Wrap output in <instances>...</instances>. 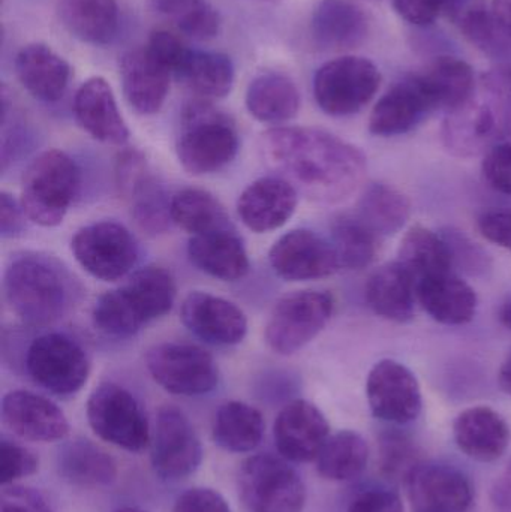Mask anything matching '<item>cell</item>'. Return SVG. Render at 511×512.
Masks as SVG:
<instances>
[{
	"label": "cell",
	"mask_w": 511,
	"mask_h": 512,
	"mask_svg": "<svg viewBox=\"0 0 511 512\" xmlns=\"http://www.w3.org/2000/svg\"><path fill=\"white\" fill-rule=\"evenodd\" d=\"M260 147L267 164L315 203L348 200L368 170L359 147L324 129L278 126L261 135Z\"/></svg>",
	"instance_id": "6da1fadb"
},
{
	"label": "cell",
	"mask_w": 511,
	"mask_h": 512,
	"mask_svg": "<svg viewBox=\"0 0 511 512\" xmlns=\"http://www.w3.org/2000/svg\"><path fill=\"white\" fill-rule=\"evenodd\" d=\"M511 134V62L477 78L471 95L446 114L444 147L458 158L486 155Z\"/></svg>",
	"instance_id": "7a4b0ae2"
},
{
	"label": "cell",
	"mask_w": 511,
	"mask_h": 512,
	"mask_svg": "<svg viewBox=\"0 0 511 512\" xmlns=\"http://www.w3.org/2000/svg\"><path fill=\"white\" fill-rule=\"evenodd\" d=\"M3 291L12 312L30 327L60 321L80 294L68 268L54 256L39 252H21L9 259Z\"/></svg>",
	"instance_id": "3957f363"
},
{
	"label": "cell",
	"mask_w": 511,
	"mask_h": 512,
	"mask_svg": "<svg viewBox=\"0 0 511 512\" xmlns=\"http://www.w3.org/2000/svg\"><path fill=\"white\" fill-rule=\"evenodd\" d=\"M239 146V131L227 113L204 99L183 107L176 150L189 174L218 173L234 161Z\"/></svg>",
	"instance_id": "277c9868"
},
{
	"label": "cell",
	"mask_w": 511,
	"mask_h": 512,
	"mask_svg": "<svg viewBox=\"0 0 511 512\" xmlns=\"http://www.w3.org/2000/svg\"><path fill=\"white\" fill-rule=\"evenodd\" d=\"M80 185L77 162L62 150H45L24 171L20 203L33 224L57 227L74 203Z\"/></svg>",
	"instance_id": "5b68a950"
},
{
	"label": "cell",
	"mask_w": 511,
	"mask_h": 512,
	"mask_svg": "<svg viewBox=\"0 0 511 512\" xmlns=\"http://www.w3.org/2000/svg\"><path fill=\"white\" fill-rule=\"evenodd\" d=\"M239 493L249 512H302L306 486L284 457L257 454L240 466Z\"/></svg>",
	"instance_id": "8992f818"
},
{
	"label": "cell",
	"mask_w": 511,
	"mask_h": 512,
	"mask_svg": "<svg viewBox=\"0 0 511 512\" xmlns=\"http://www.w3.org/2000/svg\"><path fill=\"white\" fill-rule=\"evenodd\" d=\"M333 310L335 300L326 291L306 289L285 295L267 319V346L284 357L296 354L326 328Z\"/></svg>",
	"instance_id": "52a82bcc"
},
{
	"label": "cell",
	"mask_w": 511,
	"mask_h": 512,
	"mask_svg": "<svg viewBox=\"0 0 511 512\" xmlns=\"http://www.w3.org/2000/svg\"><path fill=\"white\" fill-rule=\"evenodd\" d=\"M87 421L96 436L129 453L152 442L149 421L137 397L113 382H104L87 400Z\"/></svg>",
	"instance_id": "ba28073f"
},
{
	"label": "cell",
	"mask_w": 511,
	"mask_h": 512,
	"mask_svg": "<svg viewBox=\"0 0 511 512\" xmlns=\"http://www.w3.org/2000/svg\"><path fill=\"white\" fill-rule=\"evenodd\" d=\"M381 72L374 62L360 56H341L324 63L314 77L318 107L333 117L362 111L377 95Z\"/></svg>",
	"instance_id": "9c48e42d"
},
{
	"label": "cell",
	"mask_w": 511,
	"mask_h": 512,
	"mask_svg": "<svg viewBox=\"0 0 511 512\" xmlns=\"http://www.w3.org/2000/svg\"><path fill=\"white\" fill-rule=\"evenodd\" d=\"M26 369L39 387L56 396H72L86 385L90 361L77 340L62 333H47L30 343Z\"/></svg>",
	"instance_id": "30bf717a"
},
{
	"label": "cell",
	"mask_w": 511,
	"mask_h": 512,
	"mask_svg": "<svg viewBox=\"0 0 511 512\" xmlns=\"http://www.w3.org/2000/svg\"><path fill=\"white\" fill-rule=\"evenodd\" d=\"M153 381L176 396H203L219 382L218 366L209 352L189 343H161L146 355Z\"/></svg>",
	"instance_id": "8fae6325"
},
{
	"label": "cell",
	"mask_w": 511,
	"mask_h": 512,
	"mask_svg": "<svg viewBox=\"0 0 511 512\" xmlns=\"http://www.w3.org/2000/svg\"><path fill=\"white\" fill-rule=\"evenodd\" d=\"M71 251L78 264L96 279L116 282L138 261V243L131 231L113 221L96 222L77 231Z\"/></svg>",
	"instance_id": "7c38bea8"
},
{
	"label": "cell",
	"mask_w": 511,
	"mask_h": 512,
	"mask_svg": "<svg viewBox=\"0 0 511 512\" xmlns=\"http://www.w3.org/2000/svg\"><path fill=\"white\" fill-rule=\"evenodd\" d=\"M119 194L131 207L135 224L150 236L165 233L171 221V198L152 173L143 153L125 150L116 161Z\"/></svg>",
	"instance_id": "4fadbf2b"
},
{
	"label": "cell",
	"mask_w": 511,
	"mask_h": 512,
	"mask_svg": "<svg viewBox=\"0 0 511 512\" xmlns=\"http://www.w3.org/2000/svg\"><path fill=\"white\" fill-rule=\"evenodd\" d=\"M150 462L162 480L177 481L197 472L203 445L189 418L174 406H162L150 442Z\"/></svg>",
	"instance_id": "5bb4252c"
},
{
	"label": "cell",
	"mask_w": 511,
	"mask_h": 512,
	"mask_svg": "<svg viewBox=\"0 0 511 512\" xmlns=\"http://www.w3.org/2000/svg\"><path fill=\"white\" fill-rule=\"evenodd\" d=\"M366 397L372 415L386 423H411L423 408L416 375L395 360H381L372 367L366 381Z\"/></svg>",
	"instance_id": "9a60e30c"
},
{
	"label": "cell",
	"mask_w": 511,
	"mask_h": 512,
	"mask_svg": "<svg viewBox=\"0 0 511 512\" xmlns=\"http://www.w3.org/2000/svg\"><path fill=\"white\" fill-rule=\"evenodd\" d=\"M405 486L414 512H468L474 501L470 478L449 463L420 462Z\"/></svg>",
	"instance_id": "2e32d148"
},
{
	"label": "cell",
	"mask_w": 511,
	"mask_h": 512,
	"mask_svg": "<svg viewBox=\"0 0 511 512\" xmlns=\"http://www.w3.org/2000/svg\"><path fill=\"white\" fill-rule=\"evenodd\" d=\"M435 111L437 102L416 71L393 84L378 99L369 116V132L377 137L408 134Z\"/></svg>",
	"instance_id": "e0dca14e"
},
{
	"label": "cell",
	"mask_w": 511,
	"mask_h": 512,
	"mask_svg": "<svg viewBox=\"0 0 511 512\" xmlns=\"http://www.w3.org/2000/svg\"><path fill=\"white\" fill-rule=\"evenodd\" d=\"M269 261L288 282L324 279L341 268L332 242L309 230L284 234L270 249Z\"/></svg>",
	"instance_id": "ac0fdd59"
},
{
	"label": "cell",
	"mask_w": 511,
	"mask_h": 512,
	"mask_svg": "<svg viewBox=\"0 0 511 512\" xmlns=\"http://www.w3.org/2000/svg\"><path fill=\"white\" fill-rule=\"evenodd\" d=\"M273 436L279 454L294 463L317 460L330 438V426L323 412L308 400L287 403L276 417Z\"/></svg>",
	"instance_id": "d6986e66"
},
{
	"label": "cell",
	"mask_w": 511,
	"mask_h": 512,
	"mask_svg": "<svg viewBox=\"0 0 511 512\" xmlns=\"http://www.w3.org/2000/svg\"><path fill=\"white\" fill-rule=\"evenodd\" d=\"M180 319L189 331L210 345H239L248 333V319L236 304L210 292L186 295Z\"/></svg>",
	"instance_id": "ffe728a7"
},
{
	"label": "cell",
	"mask_w": 511,
	"mask_h": 512,
	"mask_svg": "<svg viewBox=\"0 0 511 512\" xmlns=\"http://www.w3.org/2000/svg\"><path fill=\"white\" fill-rule=\"evenodd\" d=\"M299 192L282 177H261L240 194L237 212L243 225L263 234L284 227L297 209Z\"/></svg>",
	"instance_id": "44dd1931"
},
{
	"label": "cell",
	"mask_w": 511,
	"mask_h": 512,
	"mask_svg": "<svg viewBox=\"0 0 511 512\" xmlns=\"http://www.w3.org/2000/svg\"><path fill=\"white\" fill-rule=\"evenodd\" d=\"M2 420L14 435L27 441H63L69 433L62 409L30 391L15 390L3 397Z\"/></svg>",
	"instance_id": "7402d4cb"
},
{
	"label": "cell",
	"mask_w": 511,
	"mask_h": 512,
	"mask_svg": "<svg viewBox=\"0 0 511 512\" xmlns=\"http://www.w3.org/2000/svg\"><path fill=\"white\" fill-rule=\"evenodd\" d=\"M369 33L368 12L354 0H320L312 12L311 35L321 50H356Z\"/></svg>",
	"instance_id": "603a6c76"
},
{
	"label": "cell",
	"mask_w": 511,
	"mask_h": 512,
	"mask_svg": "<svg viewBox=\"0 0 511 512\" xmlns=\"http://www.w3.org/2000/svg\"><path fill=\"white\" fill-rule=\"evenodd\" d=\"M74 116L90 137L113 146L128 143L129 129L107 80L92 77L75 93Z\"/></svg>",
	"instance_id": "cb8c5ba5"
},
{
	"label": "cell",
	"mask_w": 511,
	"mask_h": 512,
	"mask_svg": "<svg viewBox=\"0 0 511 512\" xmlns=\"http://www.w3.org/2000/svg\"><path fill=\"white\" fill-rule=\"evenodd\" d=\"M453 436L465 456L476 462L492 463L509 450L511 430L503 415L495 409L474 406L456 417Z\"/></svg>",
	"instance_id": "d4e9b609"
},
{
	"label": "cell",
	"mask_w": 511,
	"mask_h": 512,
	"mask_svg": "<svg viewBox=\"0 0 511 512\" xmlns=\"http://www.w3.org/2000/svg\"><path fill=\"white\" fill-rule=\"evenodd\" d=\"M120 80L128 104L143 116L161 110L170 90L171 72L147 48L128 51L120 59Z\"/></svg>",
	"instance_id": "484cf974"
},
{
	"label": "cell",
	"mask_w": 511,
	"mask_h": 512,
	"mask_svg": "<svg viewBox=\"0 0 511 512\" xmlns=\"http://www.w3.org/2000/svg\"><path fill=\"white\" fill-rule=\"evenodd\" d=\"M416 295L423 310L440 324L456 327L476 316V291L455 271L417 280Z\"/></svg>",
	"instance_id": "4316f807"
},
{
	"label": "cell",
	"mask_w": 511,
	"mask_h": 512,
	"mask_svg": "<svg viewBox=\"0 0 511 512\" xmlns=\"http://www.w3.org/2000/svg\"><path fill=\"white\" fill-rule=\"evenodd\" d=\"M15 74L33 98L54 104L68 89L71 66L48 45L33 42L18 51Z\"/></svg>",
	"instance_id": "83f0119b"
},
{
	"label": "cell",
	"mask_w": 511,
	"mask_h": 512,
	"mask_svg": "<svg viewBox=\"0 0 511 512\" xmlns=\"http://www.w3.org/2000/svg\"><path fill=\"white\" fill-rule=\"evenodd\" d=\"M365 298L375 315L405 324L414 318L416 279L402 262H389L371 274L366 282Z\"/></svg>",
	"instance_id": "f1b7e54d"
},
{
	"label": "cell",
	"mask_w": 511,
	"mask_h": 512,
	"mask_svg": "<svg viewBox=\"0 0 511 512\" xmlns=\"http://www.w3.org/2000/svg\"><path fill=\"white\" fill-rule=\"evenodd\" d=\"M188 256L198 270L224 282L243 279L251 267L245 245L234 230L192 236Z\"/></svg>",
	"instance_id": "f546056e"
},
{
	"label": "cell",
	"mask_w": 511,
	"mask_h": 512,
	"mask_svg": "<svg viewBox=\"0 0 511 512\" xmlns=\"http://www.w3.org/2000/svg\"><path fill=\"white\" fill-rule=\"evenodd\" d=\"M117 289L141 328L167 315L176 301V280L170 271L156 265L135 271L128 282Z\"/></svg>",
	"instance_id": "4dcf8cb0"
},
{
	"label": "cell",
	"mask_w": 511,
	"mask_h": 512,
	"mask_svg": "<svg viewBox=\"0 0 511 512\" xmlns=\"http://www.w3.org/2000/svg\"><path fill=\"white\" fill-rule=\"evenodd\" d=\"M245 104L258 122L279 125L299 113L300 92L288 75L278 71L261 72L249 83Z\"/></svg>",
	"instance_id": "1f68e13d"
},
{
	"label": "cell",
	"mask_w": 511,
	"mask_h": 512,
	"mask_svg": "<svg viewBox=\"0 0 511 512\" xmlns=\"http://www.w3.org/2000/svg\"><path fill=\"white\" fill-rule=\"evenodd\" d=\"M56 466L60 477L72 486L105 487L117 478L113 457L84 438L65 442L57 451Z\"/></svg>",
	"instance_id": "d6a6232c"
},
{
	"label": "cell",
	"mask_w": 511,
	"mask_h": 512,
	"mask_svg": "<svg viewBox=\"0 0 511 512\" xmlns=\"http://www.w3.org/2000/svg\"><path fill=\"white\" fill-rule=\"evenodd\" d=\"M57 14L63 27L87 44H110L119 30L116 0H60Z\"/></svg>",
	"instance_id": "836d02e7"
},
{
	"label": "cell",
	"mask_w": 511,
	"mask_h": 512,
	"mask_svg": "<svg viewBox=\"0 0 511 512\" xmlns=\"http://www.w3.org/2000/svg\"><path fill=\"white\" fill-rule=\"evenodd\" d=\"M354 215L380 239H384L399 233L407 225L411 216V203L408 197L393 186L372 183L360 195Z\"/></svg>",
	"instance_id": "e575fe53"
},
{
	"label": "cell",
	"mask_w": 511,
	"mask_h": 512,
	"mask_svg": "<svg viewBox=\"0 0 511 512\" xmlns=\"http://www.w3.org/2000/svg\"><path fill=\"white\" fill-rule=\"evenodd\" d=\"M233 60L218 51L189 50L176 78L204 99L225 98L234 86Z\"/></svg>",
	"instance_id": "d590c367"
},
{
	"label": "cell",
	"mask_w": 511,
	"mask_h": 512,
	"mask_svg": "<svg viewBox=\"0 0 511 512\" xmlns=\"http://www.w3.org/2000/svg\"><path fill=\"white\" fill-rule=\"evenodd\" d=\"M263 414L243 402H227L216 412L212 436L216 445L230 453H249L264 436Z\"/></svg>",
	"instance_id": "8d00e7d4"
},
{
	"label": "cell",
	"mask_w": 511,
	"mask_h": 512,
	"mask_svg": "<svg viewBox=\"0 0 511 512\" xmlns=\"http://www.w3.org/2000/svg\"><path fill=\"white\" fill-rule=\"evenodd\" d=\"M171 221L192 236L234 230L221 201L203 189L186 188L171 198Z\"/></svg>",
	"instance_id": "74e56055"
},
{
	"label": "cell",
	"mask_w": 511,
	"mask_h": 512,
	"mask_svg": "<svg viewBox=\"0 0 511 512\" xmlns=\"http://www.w3.org/2000/svg\"><path fill=\"white\" fill-rule=\"evenodd\" d=\"M398 261L408 268L416 282L455 268L449 243L423 225H414L405 233Z\"/></svg>",
	"instance_id": "f35d334b"
},
{
	"label": "cell",
	"mask_w": 511,
	"mask_h": 512,
	"mask_svg": "<svg viewBox=\"0 0 511 512\" xmlns=\"http://www.w3.org/2000/svg\"><path fill=\"white\" fill-rule=\"evenodd\" d=\"M419 72L434 95L438 108L446 114L459 107L476 86L473 68L459 57H437Z\"/></svg>",
	"instance_id": "ab89813d"
},
{
	"label": "cell",
	"mask_w": 511,
	"mask_h": 512,
	"mask_svg": "<svg viewBox=\"0 0 511 512\" xmlns=\"http://www.w3.org/2000/svg\"><path fill=\"white\" fill-rule=\"evenodd\" d=\"M369 462V445L353 430H342L327 439L317 457V471L329 481H350L360 477Z\"/></svg>",
	"instance_id": "60d3db41"
},
{
	"label": "cell",
	"mask_w": 511,
	"mask_h": 512,
	"mask_svg": "<svg viewBox=\"0 0 511 512\" xmlns=\"http://www.w3.org/2000/svg\"><path fill=\"white\" fill-rule=\"evenodd\" d=\"M380 237L356 215H341L332 224V245L341 268L362 270L375 261Z\"/></svg>",
	"instance_id": "b9f144b4"
},
{
	"label": "cell",
	"mask_w": 511,
	"mask_h": 512,
	"mask_svg": "<svg viewBox=\"0 0 511 512\" xmlns=\"http://www.w3.org/2000/svg\"><path fill=\"white\" fill-rule=\"evenodd\" d=\"M150 9L167 18L180 32L209 41L221 32V14L207 0H147Z\"/></svg>",
	"instance_id": "7bdbcfd3"
},
{
	"label": "cell",
	"mask_w": 511,
	"mask_h": 512,
	"mask_svg": "<svg viewBox=\"0 0 511 512\" xmlns=\"http://www.w3.org/2000/svg\"><path fill=\"white\" fill-rule=\"evenodd\" d=\"M419 450L404 433L390 430L380 438V468L389 480H407L419 465Z\"/></svg>",
	"instance_id": "ee69618b"
},
{
	"label": "cell",
	"mask_w": 511,
	"mask_h": 512,
	"mask_svg": "<svg viewBox=\"0 0 511 512\" xmlns=\"http://www.w3.org/2000/svg\"><path fill=\"white\" fill-rule=\"evenodd\" d=\"M39 468V459L23 445L3 438L0 442V483L11 486L21 478L30 477Z\"/></svg>",
	"instance_id": "f6af8a7d"
},
{
	"label": "cell",
	"mask_w": 511,
	"mask_h": 512,
	"mask_svg": "<svg viewBox=\"0 0 511 512\" xmlns=\"http://www.w3.org/2000/svg\"><path fill=\"white\" fill-rule=\"evenodd\" d=\"M482 170L492 189L511 197V143L492 147L483 158Z\"/></svg>",
	"instance_id": "bcb514c9"
},
{
	"label": "cell",
	"mask_w": 511,
	"mask_h": 512,
	"mask_svg": "<svg viewBox=\"0 0 511 512\" xmlns=\"http://www.w3.org/2000/svg\"><path fill=\"white\" fill-rule=\"evenodd\" d=\"M147 51L152 54L156 62L176 75L188 54L189 48L168 30H155L147 42Z\"/></svg>",
	"instance_id": "7dc6e473"
},
{
	"label": "cell",
	"mask_w": 511,
	"mask_h": 512,
	"mask_svg": "<svg viewBox=\"0 0 511 512\" xmlns=\"http://www.w3.org/2000/svg\"><path fill=\"white\" fill-rule=\"evenodd\" d=\"M443 237L449 243L455 267L459 265L468 273L473 274L488 268L486 254H483L482 249L477 248L464 234L459 233V231L450 230Z\"/></svg>",
	"instance_id": "c3c4849f"
},
{
	"label": "cell",
	"mask_w": 511,
	"mask_h": 512,
	"mask_svg": "<svg viewBox=\"0 0 511 512\" xmlns=\"http://www.w3.org/2000/svg\"><path fill=\"white\" fill-rule=\"evenodd\" d=\"M0 512H53L47 499L30 487L5 486L0 495Z\"/></svg>",
	"instance_id": "681fc988"
},
{
	"label": "cell",
	"mask_w": 511,
	"mask_h": 512,
	"mask_svg": "<svg viewBox=\"0 0 511 512\" xmlns=\"http://www.w3.org/2000/svg\"><path fill=\"white\" fill-rule=\"evenodd\" d=\"M173 512H231L224 496L216 490L195 487L177 498Z\"/></svg>",
	"instance_id": "f907efd6"
},
{
	"label": "cell",
	"mask_w": 511,
	"mask_h": 512,
	"mask_svg": "<svg viewBox=\"0 0 511 512\" xmlns=\"http://www.w3.org/2000/svg\"><path fill=\"white\" fill-rule=\"evenodd\" d=\"M396 14L417 27H428L443 15L441 0H392Z\"/></svg>",
	"instance_id": "816d5d0a"
},
{
	"label": "cell",
	"mask_w": 511,
	"mask_h": 512,
	"mask_svg": "<svg viewBox=\"0 0 511 512\" xmlns=\"http://www.w3.org/2000/svg\"><path fill=\"white\" fill-rule=\"evenodd\" d=\"M477 228L488 242L511 251V210H486L477 219Z\"/></svg>",
	"instance_id": "f5cc1de1"
},
{
	"label": "cell",
	"mask_w": 511,
	"mask_h": 512,
	"mask_svg": "<svg viewBox=\"0 0 511 512\" xmlns=\"http://www.w3.org/2000/svg\"><path fill=\"white\" fill-rule=\"evenodd\" d=\"M348 512H404V504L393 490L368 489L353 499Z\"/></svg>",
	"instance_id": "db71d44e"
},
{
	"label": "cell",
	"mask_w": 511,
	"mask_h": 512,
	"mask_svg": "<svg viewBox=\"0 0 511 512\" xmlns=\"http://www.w3.org/2000/svg\"><path fill=\"white\" fill-rule=\"evenodd\" d=\"M26 213L23 206L12 195L0 194V236L2 239H15L26 230Z\"/></svg>",
	"instance_id": "11a10c76"
},
{
	"label": "cell",
	"mask_w": 511,
	"mask_h": 512,
	"mask_svg": "<svg viewBox=\"0 0 511 512\" xmlns=\"http://www.w3.org/2000/svg\"><path fill=\"white\" fill-rule=\"evenodd\" d=\"M441 2H443V17L458 27L473 15L489 9L486 0H441Z\"/></svg>",
	"instance_id": "9f6ffc18"
},
{
	"label": "cell",
	"mask_w": 511,
	"mask_h": 512,
	"mask_svg": "<svg viewBox=\"0 0 511 512\" xmlns=\"http://www.w3.org/2000/svg\"><path fill=\"white\" fill-rule=\"evenodd\" d=\"M491 504L494 512H511V459L492 486Z\"/></svg>",
	"instance_id": "6f0895ef"
},
{
	"label": "cell",
	"mask_w": 511,
	"mask_h": 512,
	"mask_svg": "<svg viewBox=\"0 0 511 512\" xmlns=\"http://www.w3.org/2000/svg\"><path fill=\"white\" fill-rule=\"evenodd\" d=\"M489 9L495 24L511 39V0H492Z\"/></svg>",
	"instance_id": "680465c9"
},
{
	"label": "cell",
	"mask_w": 511,
	"mask_h": 512,
	"mask_svg": "<svg viewBox=\"0 0 511 512\" xmlns=\"http://www.w3.org/2000/svg\"><path fill=\"white\" fill-rule=\"evenodd\" d=\"M498 384L503 388L504 393L511 397V349L504 358L503 364H501L500 372H498Z\"/></svg>",
	"instance_id": "91938a15"
},
{
	"label": "cell",
	"mask_w": 511,
	"mask_h": 512,
	"mask_svg": "<svg viewBox=\"0 0 511 512\" xmlns=\"http://www.w3.org/2000/svg\"><path fill=\"white\" fill-rule=\"evenodd\" d=\"M498 316H500L501 324H503L507 330L511 331V295L504 300L503 304H501Z\"/></svg>",
	"instance_id": "94428289"
},
{
	"label": "cell",
	"mask_w": 511,
	"mask_h": 512,
	"mask_svg": "<svg viewBox=\"0 0 511 512\" xmlns=\"http://www.w3.org/2000/svg\"><path fill=\"white\" fill-rule=\"evenodd\" d=\"M113 512H149V511L140 510V508L123 507V508H119V510H116Z\"/></svg>",
	"instance_id": "6125c7cd"
},
{
	"label": "cell",
	"mask_w": 511,
	"mask_h": 512,
	"mask_svg": "<svg viewBox=\"0 0 511 512\" xmlns=\"http://www.w3.org/2000/svg\"><path fill=\"white\" fill-rule=\"evenodd\" d=\"M255 2H263V3H279L281 0H255Z\"/></svg>",
	"instance_id": "be15d7a7"
}]
</instances>
